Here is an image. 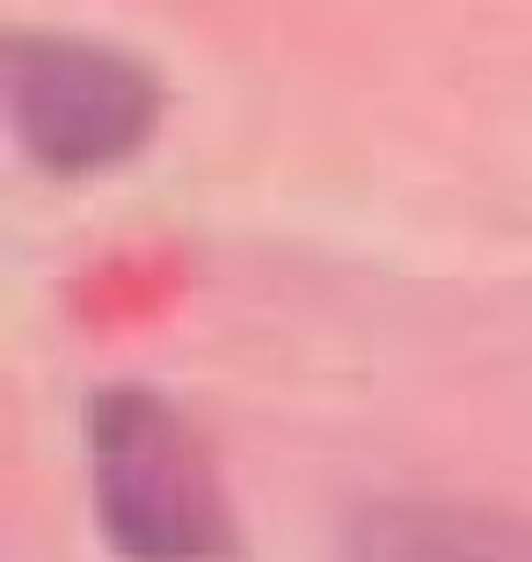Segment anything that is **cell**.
<instances>
[{"instance_id":"2","label":"cell","mask_w":532,"mask_h":562,"mask_svg":"<svg viewBox=\"0 0 532 562\" xmlns=\"http://www.w3.org/2000/svg\"><path fill=\"white\" fill-rule=\"evenodd\" d=\"M161 88L88 37H8V125L44 176H103L154 139Z\"/></svg>"},{"instance_id":"4","label":"cell","mask_w":532,"mask_h":562,"mask_svg":"<svg viewBox=\"0 0 532 562\" xmlns=\"http://www.w3.org/2000/svg\"><path fill=\"white\" fill-rule=\"evenodd\" d=\"M511 562H532V533H525V541H518V555Z\"/></svg>"},{"instance_id":"3","label":"cell","mask_w":532,"mask_h":562,"mask_svg":"<svg viewBox=\"0 0 532 562\" xmlns=\"http://www.w3.org/2000/svg\"><path fill=\"white\" fill-rule=\"evenodd\" d=\"M518 526L445 504H380L350 526V562H511Z\"/></svg>"},{"instance_id":"1","label":"cell","mask_w":532,"mask_h":562,"mask_svg":"<svg viewBox=\"0 0 532 562\" xmlns=\"http://www.w3.org/2000/svg\"><path fill=\"white\" fill-rule=\"evenodd\" d=\"M88 475L95 526L124 562H226L234 512L219 468L183 409L154 387H103L88 409Z\"/></svg>"}]
</instances>
